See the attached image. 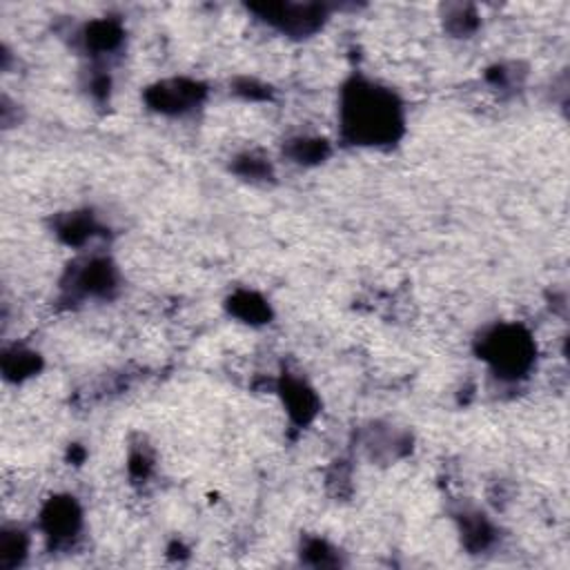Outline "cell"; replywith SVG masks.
<instances>
[{"label": "cell", "mask_w": 570, "mask_h": 570, "mask_svg": "<svg viewBox=\"0 0 570 570\" xmlns=\"http://www.w3.org/2000/svg\"><path fill=\"white\" fill-rule=\"evenodd\" d=\"M345 125L365 140L390 138L396 125L392 98L374 87H358L345 105Z\"/></svg>", "instance_id": "6da1fadb"}, {"label": "cell", "mask_w": 570, "mask_h": 570, "mask_svg": "<svg viewBox=\"0 0 570 570\" xmlns=\"http://www.w3.org/2000/svg\"><path fill=\"white\" fill-rule=\"evenodd\" d=\"M494 361L508 370H519L530 361V345L525 338L517 336L514 332L501 334L492 341Z\"/></svg>", "instance_id": "7a4b0ae2"}]
</instances>
